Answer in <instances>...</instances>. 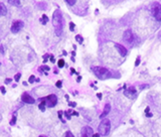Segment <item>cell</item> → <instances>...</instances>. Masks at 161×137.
Here are the masks:
<instances>
[{
  "instance_id": "cell-2",
  "label": "cell",
  "mask_w": 161,
  "mask_h": 137,
  "mask_svg": "<svg viewBox=\"0 0 161 137\" xmlns=\"http://www.w3.org/2000/svg\"><path fill=\"white\" fill-rule=\"evenodd\" d=\"M110 129H111V123H110V120L108 119H103L101 121V123L99 124V127H98V130H99V134L102 135V136H107L110 132Z\"/></svg>"
},
{
  "instance_id": "cell-8",
  "label": "cell",
  "mask_w": 161,
  "mask_h": 137,
  "mask_svg": "<svg viewBox=\"0 0 161 137\" xmlns=\"http://www.w3.org/2000/svg\"><path fill=\"white\" fill-rule=\"evenodd\" d=\"M123 39H124L125 41H127V42H132V41H133L134 36H133V33H132V31H131L130 29H127V30L124 32V34H123Z\"/></svg>"
},
{
  "instance_id": "cell-32",
  "label": "cell",
  "mask_w": 161,
  "mask_h": 137,
  "mask_svg": "<svg viewBox=\"0 0 161 137\" xmlns=\"http://www.w3.org/2000/svg\"><path fill=\"white\" fill-rule=\"evenodd\" d=\"M97 97H98L99 100H101V99H102V94H101V93H98V94H97Z\"/></svg>"
},
{
  "instance_id": "cell-20",
  "label": "cell",
  "mask_w": 161,
  "mask_h": 137,
  "mask_svg": "<svg viewBox=\"0 0 161 137\" xmlns=\"http://www.w3.org/2000/svg\"><path fill=\"white\" fill-rule=\"evenodd\" d=\"M75 26H76L75 23H74V22H71V23H70V30H71V31H74V30H75Z\"/></svg>"
},
{
  "instance_id": "cell-18",
  "label": "cell",
  "mask_w": 161,
  "mask_h": 137,
  "mask_svg": "<svg viewBox=\"0 0 161 137\" xmlns=\"http://www.w3.org/2000/svg\"><path fill=\"white\" fill-rule=\"evenodd\" d=\"M76 39L78 40V42H79V43H83V40H84V38L80 36V34H78V35L76 36Z\"/></svg>"
},
{
  "instance_id": "cell-33",
  "label": "cell",
  "mask_w": 161,
  "mask_h": 137,
  "mask_svg": "<svg viewBox=\"0 0 161 137\" xmlns=\"http://www.w3.org/2000/svg\"><path fill=\"white\" fill-rule=\"evenodd\" d=\"M71 72H72V74H78V73H77V72H76V70H75V68H71Z\"/></svg>"
},
{
  "instance_id": "cell-13",
  "label": "cell",
  "mask_w": 161,
  "mask_h": 137,
  "mask_svg": "<svg viewBox=\"0 0 161 137\" xmlns=\"http://www.w3.org/2000/svg\"><path fill=\"white\" fill-rule=\"evenodd\" d=\"M6 13H7L6 6L4 5V3L0 2V16H4V15H6Z\"/></svg>"
},
{
  "instance_id": "cell-31",
  "label": "cell",
  "mask_w": 161,
  "mask_h": 137,
  "mask_svg": "<svg viewBox=\"0 0 161 137\" xmlns=\"http://www.w3.org/2000/svg\"><path fill=\"white\" fill-rule=\"evenodd\" d=\"M11 81H12L11 79H6L5 80V84H9V83H11Z\"/></svg>"
},
{
  "instance_id": "cell-27",
  "label": "cell",
  "mask_w": 161,
  "mask_h": 137,
  "mask_svg": "<svg viewBox=\"0 0 161 137\" xmlns=\"http://www.w3.org/2000/svg\"><path fill=\"white\" fill-rule=\"evenodd\" d=\"M56 85H57V87H58V88H62V81H58Z\"/></svg>"
},
{
  "instance_id": "cell-16",
  "label": "cell",
  "mask_w": 161,
  "mask_h": 137,
  "mask_svg": "<svg viewBox=\"0 0 161 137\" xmlns=\"http://www.w3.org/2000/svg\"><path fill=\"white\" fill-rule=\"evenodd\" d=\"M58 66H59V68H63V67L65 66V61H64L63 59L59 60V62H58Z\"/></svg>"
},
{
  "instance_id": "cell-22",
  "label": "cell",
  "mask_w": 161,
  "mask_h": 137,
  "mask_svg": "<svg viewBox=\"0 0 161 137\" xmlns=\"http://www.w3.org/2000/svg\"><path fill=\"white\" fill-rule=\"evenodd\" d=\"M20 77H21V74H19V73H18V74H16V75H15L14 80H15L16 82H18V81H19V79H20Z\"/></svg>"
},
{
  "instance_id": "cell-12",
  "label": "cell",
  "mask_w": 161,
  "mask_h": 137,
  "mask_svg": "<svg viewBox=\"0 0 161 137\" xmlns=\"http://www.w3.org/2000/svg\"><path fill=\"white\" fill-rule=\"evenodd\" d=\"M110 110H111V106H110L109 104H107V105L105 106V108H104V112L100 115V118H101V119H104V118L110 113Z\"/></svg>"
},
{
  "instance_id": "cell-38",
  "label": "cell",
  "mask_w": 161,
  "mask_h": 137,
  "mask_svg": "<svg viewBox=\"0 0 161 137\" xmlns=\"http://www.w3.org/2000/svg\"><path fill=\"white\" fill-rule=\"evenodd\" d=\"M93 137H100V134H99V133H96V134L93 135Z\"/></svg>"
},
{
  "instance_id": "cell-34",
  "label": "cell",
  "mask_w": 161,
  "mask_h": 137,
  "mask_svg": "<svg viewBox=\"0 0 161 137\" xmlns=\"http://www.w3.org/2000/svg\"><path fill=\"white\" fill-rule=\"evenodd\" d=\"M72 115H76V116H79V113H78V112H76V111H74V112H72Z\"/></svg>"
},
{
  "instance_id": "cell-42",
  "label": "cell",
  "mask_w": 161,
  "mask_h": 137,
  "mask_svg": "<svg viewBox=\"0 0 161 137\" xmlns=\"http://www.w3.org/2000/svg\"><path fill=\"white\" fill-rule=\"evenodd\" d=\"M0 66H1V64H0Z\"/></svg>"
},
{
  "instance_id": "cell-23",
  "label": "cell",
  "mask_w": 161,
  "mask_h": 137,
  "mask_svg": "<svg viewBox=\"0 0 161 137\" xmlns=\"http://www.w3.org/2000/svg\"><path fill=\"white\" fill-rule=\"evenodd\" d=\"M65 137H75V136H74V134H73L71 131H67V133H66Z\"/></svg>"
},
{
  "instance_id": "cell-11",
  "label": "cell",
  "mask_w": 161,
  "mask_h": 137,
  "mask_svg": "<svg viewBox=\"0 0 161 137\" xmlns=\"http://www.w3.org/2000/svg\"><path fill=\"white\" fill-rule=\"evenodd\" d=\"M124 95L128 98H135L136 97V90L135 88H130L128 90H125L124 91Z\"/></svg>"
},
{
  "instance_id": "cell-19",
  "label": "cell",
  "mask_w": 161,
  "mask_h": 137,
  "mask_svg": "<svg viewBox=\"0 0 161 137\" xmlns=\"http://www.w3.org/2000/svg\"><path fill=\"white\" fill-rule=\"evenodd\" d=\"M28 82H29L30 84H32L33 82H36V81H35V77H34L33 75H32V76H30V77H29V80H28Z\"/></svg>"
},
{
  "instance_id": "cell-40",
  "label": "cell",
  "mask_w": 161,
  "mask_h": 137,
  "mask_svg": "<svg viewBox=\"0 0 161 137\" xmlns=\"http://www.w3.org/2000/svg\"><path fill=\"white\" fill-rule=\"evenodd\" d=\"M80 80H82V77H78V82H80Z\"/></svg>"
},
{
  "instance_id": "cell-17",
  "label": "cell",
  "mask_w": 161,
  "mask_h": 137,
  "mask_svg": "<svg viewBox=\"0 0 161 137\" xmlns=\"http://www.w3.org/2000/svg\"><path fill=\"white\" fill-rule=\"evenodd\" d=\"M8 3H9V4H12V5H19V4H20V1H18V0H16V1H11V0H9Z\"/></svg>"
},
{
  "instance_id": "cell-14",
  "label": "cell",
  "mask_w": 161,
  "mask_h": 137,
  "mask_svg": "<svg viewBox=\"0 0 161 137\" xmlns=\"http://www.w3.org/2000/svg\"><path fill=\"white\" fill-rule=\"evenodd\" d=\"M38 108L43 112L44 110H45V98L44 99H42V101H41V103L38 105Z\"/></svg>"
},
{
  "instance_id": "cell-39",
  "label": "cell",
  "mask_w": 161,
  "mask_h": 137,
  "mask_svg": "<svg viewBox=\"0 0 161 137\" xmlns=\"http://www.w3.org/2000/svg\"><path fill=\"white\" fill-rule=\"evenodd\" d=\"M0 51H1L2 54H4V51H3V48H2V47H0Z\"/></svg>"
},
{
  "instance_id": "cell-10",
  "label": "cell",
  "mask_w": 161,
  "mask_h": 137,
  "mask_svg": "<svg viewBox=\"0 0 161 137\" xmlns=\"http://www.w3.org/2000/svg\"><path fill=\"white\" fill-rule=\"evenodd\" d=\"M21 100L24 102V103H27V104H33L35 101H34V99L30 96V95H28L27 93H24V94H22V96H21Z\"/></svg>"
},
{
  "instance_id": "cell-25",
  "label": "cell",
  "mask_w": 161,
  "mask_h": 137,
  "mask_svg": "<svg viewBox=\"0 0 161 137\" xmlns=\"http://www.w3.org/2000/svg\"><path fill=\"white\" fill-rule=\"evenodd\" d=\"M15 122H16V117H15V116H13V117H12V119H11V121H10V125H14V124H15Z\"/></svg>"
},
{
  "instance_id": "cell-9",
  "label": "cell",
  "mask_w": 161,
  "mask_h": 137,
  "mask_svg": "<svg viewBox=\"0 0 161 137\" xmlns=\"http://www.w3.org/2000/svg\"><path fill=\"white\" fill-rule=\"evenodd\" d=\"M115 49L119 52V54H120L122 57H125V56L127 55V49H126L124 45H122V44H120V43H115Z\"/></svg>"
},
{
  "instance_id": "cell-15",
  "label": "cell",
  "mask_w": 161,
  "mask_h": 137,
  "mask_svg": "<svg viewBox=\"0 0 161 137\" xmlns=\"http://www.w3.org/2000/svg\"><path fill=\"white\" fill-rule=\"evenodd\" d=\"M40 21L42 22V24H45V23L48 21V18H47V16H46L45 14H43V15H42V18L40 19Z\"/></svg>"
},
{
  "instance_id": "cell-29",
  "label": "cell",
  "mask_w": 161,
  "mask_h": 137,
  "mask_svg": "<svg viewBox=\"0 0 161 137\" xmlns=\"http://www.w3.org/2000/svg\"><path fill=\"white\" fill-rule=\"evenodd\" d=\"M69 104H70V106H71V107H76V106H77V104H76L75 102H70Z\"/></svg>"
},
{
  "instance_id": "cell-36",
  "label": "cell",
  "mask_w": 161,
  "mask_h": 137,
  "mask_svg": "<svg viewBox=\"0 0 161 137\" xmlns=\"http://www.w3.org/2000/svg\"><path fill=\"white\" fill-rule=\"evenodd\" d=\"M146 116H147V117H152L153 115H152V113H147V114H146Z\"/></svg>"
},
{
  "instance_id": "cell-3",
  "label": "cell",
  "mask_w": 161,
  "mask_h": 137,
  "mask_svg": "<svg viewBox=\"0 0 161 137\" xmlns=\"http://www.w3.org/2000/svg\"><path fill=\"white\" fill-rule=\"evenodd\" d=\"M92 70H93V72L95 73V75H96L99 79L105 80V79L111 77L110 71L107 70L106 68H103V67H94V68H92Z\"/></svg>"
},
{
  "instance_id": "cell-4",
  "label": "cell",
  "mask_w": 161,
  "mask_h": 137,
  "mask_svg": "<svg viewBox=\"0 0 161 137\" xmlns=\"http://www.w3.org/2000/svg\"><path fill=\"white\" fill-rule=\"evenodd\" d=\"M152 13L153 16L157 21H161V5L159 3H154L152 7Z\"/></svg>"
},
{
  "instance_id": "cell-35",
  "label": "cell",
  "mask_w": 161,
  "mask_h": 137,
  "mask_svg": "<svg viewBox=\"0 0 161 137\" xmlns=\"http://www.w3.org/2000/svg\"><path fill=\"white\" fill-rule=\"evenodd\" d=\"M149 110H150V108H149V107H147V108L145 109V113H146V114H147V113H149Z\"/></svg>"
},
{
  "instance_id": "cell-1",
  "label": "cell",
  "mask_w": 161,
  "mask_h": 137,
  "mask_svg": "<svg viewBox=\"0 0 161 137\" xmlns=\"http://www.w3.org/2000/svg\"><path fill=\"white\" fill-rule=\"evenodd\" d=\"M52 23H53V26L56 28V34L60 36L62 34V31H63V16H62V13L59 9L53 12Z\"/></svg>"
},
{
  "instance_id": "cell-37",
  "label": "cell",
  "mask_w": 161,
  "mask_h": 137,
  "mask_svg": "<svg viewBox=\"0 0 161 137\" xmlns=\"http://www.w3.org/2000/svg\"><path fill=\"white\" fill-rule=\"evenodd\" d=\"M62 115H63V112H62V111H60V112H59V117H60V118H62Z\"/></svg>"
},
{
  "instance_id": "cell-24",
  "label": "cell",
  "mask_w": 161,
  "mask_h": 137,
  "mask_svg": "<svg viewBox=\"0 0 161 137\" xmlns=\"http://www.w3.org/2000/svg\"><path fill=\"white\" fill-rule=\"evenodd\" d=\"M139 65H140V58L137 57V59H136V61H135V67H138Z\"/></svg>"
},
{
  "instance_id": "cell-6",
  "label": "cell",
  "mask_w": 161,
  "mask_h": 137,
  "mask_svg": "<svg viewBox=\"0 0 161 137\" xmlns=\"http://www.w3.org/2000/svg\"><path fill=\"white\" fill-rule=\"evenodd\" d=\"M93 135H94V131L90 126H86L82 129L80 137H93Z\"/></svg>"
},
{
  "instance_id": "cell-5",
  "label": "cell",
  "mask_w": 161,
  "mask_h": 137,
  "mask_svg": "<svg viewBox=\"0 0 161 137\" xmlns=\"http://www.w3.org/2000/svg\"><path fill=\"white\" fill-rule=\"evenodd\" d=\"M23 22L22 21H20V20H16V21H14L13 23H12V25H11V31L13 32V33H16V32H18L22 27H23Z\"/></svg>"
},
{
  "instance_id": "cell-41",
  "label": "cell",
  "mask_w": 161,
  "mask_h": 137,
  "mask_svg": "<svg viewBox=\"0 0 161 137\" xmlns=\"http://www.w3.org/2000/svg\"><path fill=\"white\" fill-rule=\"evenodd\" d=\"M39 137H45V136H43V135H41V136H39Z\"/></svg>"
},
{
  "instance_id": "cell-30",
  "label": "cell",
  "mask_w": 161,
  "mask_h": 137,
  "mask_svg": "<svg viewBox=\"0 0 161 137\" xmlns=\"http://www.w3.org/2000/svg\"><path fill=\"white\" fill-rule=\"evenodd\" d=\"M65 115L67 116V118H68V119H71V115L69 114V111H68V112H66V113H65Z\"/></svg>"
},
{
  "instance_id": "cell-26",
  "label": "cell",
  "mask_w": 161,
  "mask_h": 137,
  "mask_svg": "<svg viewBox=\"0 0 161 137\" xmlns=\"http://www.w3.org/2000/svg\"><path fill=\"white\" fill-rule=\"evenodd\" d=\"M40 70H43V71H46V72H48L49 71V67H46V66H42Z\"/></svg>"
},
{
  "instance_id": "cell-28",
  "label": "cell",
  "mask_w": 161,
  "mask_h": 137,
  "mask_svg": "<svg viewBox=\"0 0 161 137\" xmlns=\"http://www.w3.org/2000/svg\"><path fill=\"white\" fill-rule=\"evenodd\" d=\"M0 91H1L2 94H5V93H6V90H5L4 87H0Z\"/></svg>"
},
{
  "instance_id": "cell-7",
  "label": "cell",
  "mask_w": 161,
  "mask_h": 137,
  "mask_svg": "<svg viewBox=\"0 0 161 137\" xmlns=\"http://www.w3.org/2000/svg\"><path fill=\"white\" fill-rule=\"evenodd\" d=\"M45 100H47L49 107H55L57 105V103H58V97L56 95H53V94L48 95L47 97H45Z\"/></svg>"
},
{
  "instance_id": "cell-21",
  "label": "cell",
  "mask_w": 161,
  "mask_h": 137,
  "mask_svg": "<svg viewBox=\"0 0 161 137\" xmlns=\"http://www.w3.org/2000/svg\"><path fill=\"white\" fill-rule=\"evenodd\" d=\"M66 3H68L69 5H75V4H76V1H75V0H73V1H71V0H66Z\"/></svg>"
}]
</instances>
